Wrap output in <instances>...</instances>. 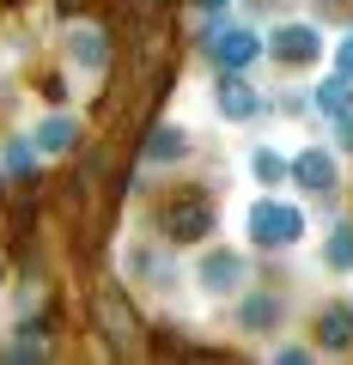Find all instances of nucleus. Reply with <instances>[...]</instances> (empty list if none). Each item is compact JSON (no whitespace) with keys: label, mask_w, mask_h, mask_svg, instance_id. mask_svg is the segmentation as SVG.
Masks as SVG:
<instances>
[{"label":"nucleus","mask_w":353,"mask_h":365,"mask_svg":"<svg viewBox=\"0 0 353 365\" xmlns=\"http://www.w3.org/2000/svg\"><path fill=\"white\" fill-rule=\"evenodd\" d=\"M244 232L256 250H292L311 225H305V207H292V201H275V195H262L256 207L244 213Z\"/></svg>","instance_id":"1"},{"label":"nucleus","mask_w":353,"mask_h":365,"mask_svg":"<svg viewBox=\"0 0 353 365\" xmlns=\"http://www.w3.org/2000/svg\"><path fill=\"white\" fill-rule=\"evenodd\" d=\"M195 287L208 292V299H237V292L250 287V262L237 256V250H208L195 268Z\"/></svg>","instance_id":"2"},{"label":"nucleus","mask_w":353,"mask_h":365,"mask_svg":"<svg viewBox=\"0 0 353 365\" xmlns=\"http://www.w3.org/2000/svg\"><path fill=\"white\" fill-rule=\"evenodd\" d=\"M262 49L275 55L280 67H311L317 55H323V31L305 25V19H287V25H275V37L262 43Z\"/></svg>","instance_id":"3"},{"label":"nucleus","mask_w":353,"mask_h":365,"mask_svg":"<svg viewBox=\"0 0 353 365\" xmlns=\"http://www.w3.org/2000/svg\"><path fill=\"white\" fill-rule=\"evenodd\" d=\"M67 67L86 73V79H98V73L110 67V37H104V25H73V31H67Z\"/></svg>","instance_id":"4"},{"label":"nucleus","mask_w":353,"mask_h":365,"mask_svg":"<svg viewBox=\"0 0 353 365\" xmlns=\"http://www.w3.org/2000/svg\"><path fill=\"white\" fill-rule=\"evenodd\" d=\"M208 232H213V207L201 195H183V201L165 207V237L170 244H201Z\"/></svg>","instance_id":"5"},{"label":"nucleus","mask_w":353,"mask_h":365,"mask_svg":"<svg viewBox=\"0 0 353 365\" xmlns=\"http://www.w3.org/2000/svg\"><path fill=\"white\" fill-rule=\"evenodd\" d=\"M208 49H213V61H220V73H244V67L262 55V37L244 31V25H220L208 37Z\"/></svg>","instance_id":"6"},{"label":"nucleus","mask_w":353,"mask_h":365,"mask_svg":"<svg viewBox=\"0 0 353 365\" xmlns=\"http://www.w3.org/2000/svg\"><path fill=\"white\" fill-rule=\"evenodd\" d=\"M213 110H220L225 122H256L262 116V91L250 86L244 73H220V86H213Z\"/></svg>","instance_id":"7"},{"label":"nucleus","mask_w":353,"mask_h":365,"mask_svg":"<svg viewBox=\"0 0 353 365\" xmlns=\"http://www.w3.org/2000/svg\"><path fill=\"white\" fill-rule=\"evenodd\" d=\"M292 182H305L311 195H335V189H341V170H335V158H329L323 146H305V153L292 158Z\"/></svg>","instance_id":"8"},{"label":"nucleus","mask_w":353,"mask_h":365,"mask_svg":"<svg viewBox=\"0 0 353 365\" xmlns=\"http://www.w3.org/2000/svg\"><path fill=\"white\" fill-rule=\"evenodd\" d=\"M189 146H195V140H189V128H183V122H158V128L146 134L140 158H146V165H183V158H189Z\"/></svg>","instance_id":"9"},{"label":"nucleus","mask_w":353,"mask_h":365,"mask_svg":"<svg viewBox=\"0 0 353 365\" xmlns=\"http://www.w3.org/2000/svg\"><path fill=\"white\" fill-rule=\"evenodd\" d=\"M98 329H104V335L116 341V347H128V341L140 335V323H134V311L122 304V292H116V287H104V292H98Z\"/></svg>","instance_id":"10"},{"label":"nucleus","mask_w":353,"mask_h":365,"mask_svg":"<svg viewBox=\"0 0 353 365\" xmlns=\"http://www.w3.org/2000/svg\"><path fill=\"white\" fill-rule=\"evenodd\" d=\"M31 146H37L43 158H61V153H73V146H79V122L55 110V116H43L37 128H31Z\"/></svg>","instance_id":"11"},{"label":"nucleus","mask_w":353,"mask_h":365,"mask_svg":"<svg viewBox=\"0 0 353 365\" xmlns=\"http://www.w3.org/2000/svg\"><path fill=\"white\" fill-rule=\"evenodd\" d=\"M311 110H317V116H323V122H341V116H347V110H353V79L341 73V67H335V73H329L323 86L311 91Z\"/></svg>","instance_id":"12"},{"label":"nucleus","mask_w":353,"mask_h":365,"mask_svg":"<svg viewBox=\"0 0 353 365\" xmlns=\"http://www.w3.org/2000/svg\"><path fill=\"white\" fill-rule=\"evenodd\" d=\"M317 347L323 353H347L353 347V304H329L317 317Z\"/></svg>","instance_id":"13"},{"label":"nucleus","mask_w":353,"mask_h":365,"mask_svg":"<svg viewBox=\"0 0 353 365\" xmlns=\"http://www.w3.org/2000/svg\"><path fill=\"white\" fill-rule=\"evenodd\" d=\"M250 177H256L262 189H280V182L292 177V158H280L275 146H256V153H250Z\"/></svg>","instance_id":"14"},{"label":"nucleus","mask_w":353,"mask_h":365,"mask_svg":"<svg viewBox=\"0 0 353 365\" xmlns=\"http://www.w3.org/2000/svg\"><path fill=\"white\" fill-rule=\"evenodd\" d=\"M128 274H140L146 287H158V292L170 287V262L158 256V250H146V244H134V250H128Z\"/></svg>","instance_id":"15"},{"label":"nucleus","mask_w":353,"mask_h":365,"mask_svg":"<svg viewBox=\"0 0 353 365\" xmlns=\"http://www.w3.org/2000/svg\"><path fill=\"white\" fill-rule=\"evenodd\" d=\"M237 323H244L250 335H268V329L280 323V304L268 299V292H250V299H244V311H237Z\"/></svg>","instance_id":"16"},{"label":"nucleus","mask_w":353,"mask_h":365,"mask_svg":"<svg viewBox=\"0 0 353 365\" xmlns=\"http://www.w3.org/2000/svg\"><path fill=\"white\" fill-rule=\"evenodd\" d=\"M323 262L329 268H353V225L341 220L335 232H329V244H323Z\"/></svg>","instance_id":"17"},{"label":"nucleus","mask_w":353,"mask_h":365,"mask_svg":"<svg viewBox=\"0 0 353 365\" xmlns=\"http://www.w3.org/2000/svg\"><path fill=\"white\" fill-rule=\"evenodd\" d=\"M37 146H31V140H6V170H37Z\"/></svg>","instance_id":"18"},{"label":"nucleus","mask_w":353,"mask_h":365,"mask_svg":"<svg viewBox=\"0 0 353 365\" xmlns=\"http://www.w3.org/2000/svg\"><path fill=\"white\" fill-rule=\"evenodd\" d=\"M49 353V341L43 335H31V341H13V359H43Z\"/></svg>","instance_id":"19"},{"label":"nucleus","mask_w":353,"mask_h":365,"mask_svg":"<svg viewBox=\"0 0 353 365\" xmlns=\"http://www.w3.org/2000/svg\"><path fill=\"white\" fill-rule=\"evenodd\" d=\"M335 67L353 79V37H341V49H335Z\"/></svg>","instance_id":"20"},{"label":"nucleus","mask_w":353,"mask_h":365,"mask_svg":"<svg viewBox=\"0 0 353 365\" xmlns=\"http://www.w3.org/2000/svg\"><path fill=\"white\" fill-rule=\"evenodd\" d=\"M225 6H232V0H195V19H220Z\"/></svg>","instance_id":"21"},{"label":"nucleus","mask_w":353,"mask_h":365,"mask_svg":"<svg viewBox=\"0 0 353 365\" xmlns=\"http://www.w3.org/2000/svg\"><path fill=\"white\" fill-rule=\"evenodd\" d=\"M341 146H347V153H353V110H347V116H341Z\"/></svg>","instance_id":"22"},{"label":"nucleus","mask_w":353,"mask_h":365,"mask_svg":"<svg viewBox=\"0 0 353 365\" xmlns=\"http://www.w3.org/2000/svg\"><path fill=\"white\" fill-rule=\"evenodd\" d=\"M0 189H6V170H0Z\"/></svg>","instance_id":"23"},{"label":"nucleus","mask_w":353,"mask_h":365,"mask_svg":"<svg viewBox=\"0 0 353 365\" xmlns=\"http://www.w3.org/2000/svg\"><path fill=\"white\" fill-rule=\"evenodd\" d=\"M0 287H6V268H0Z\"/></svg>","instance_id":"24"}]
</instances>
